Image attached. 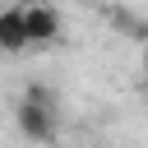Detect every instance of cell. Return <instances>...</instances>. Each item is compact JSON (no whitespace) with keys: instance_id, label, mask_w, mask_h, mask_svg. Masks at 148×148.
I'll return each instance as SVG.
<instances>
[{"instance_id":"1","label":"cell","mask_w":148,"mask_h":148,"mask_svg":"<svg viewBox=\"0 0 148 148\" xmlns=\"http://www.w3.org/2000/svg\"><path fill=\"white\" fill-rule=\"evenodd\" d=\"M60 37V14L42 0H18L0 9V51H42L56 46Z\"/></svg>"},{"instance_id":"2","label":"cell","mask_w":148,"mask_h":148,"mask_svg":"<svg viewBox=\"0 0 148 148\" xmlns=\"http://www.w3.org/2000/svg\"><path fill=\"white\" fill-rule=\"evenodd\" d=\"M18 130L28 139H37V143H51V134H56V102H51L46 88H32L18 102Z\"/></svg>"}]
</instances>
